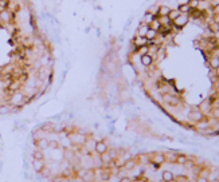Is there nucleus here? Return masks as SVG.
<instances>
[{"label":"nucleus","mask_w":219,"mask_h":182,"mask_svg":"<svg viewBox=\"0 0 219 182\" xmlns=\"http://www.w3.org/2000/svg\"><path fill=\"white\" fill-rule=\"evenodd\" d=\"M147 39H145V36H138V38L134 39V44L137 46V48L138 47H143V46H147Z\"/></svg>","instance_id":"nucleus-13"},{"label":"nucleus","mask_w":219,"mask_h":182,"mask_svg":"<svg viewBox=\"0 0 219 182\" xmlns=\"http://www.w3.org/2000/svg\"><path fill=\"white\" fill-rule=\"evenodd\" d=\"M187 22H188V16H187V14H183V15L180 14L179 18L173 20L175 26H176V27H179V28H181L183 26H186V24H187Z\"/></svg>","instance_id":"nucleus-3"},{"label":"nucleus","mask_w":219,"mask_h":182,"mask_svg":"<svg viewBox=\"0 0 219 182\" xmlns=\"http://www.w3.org/2000/svg\"><path fill=\"white\" fill-rule=\"evenodd\" d=\"M188 5L191 9H196L199 5V0H188Z\"/></svg>","instance_id":"nucleus-25"},{"label":"nucleus","mask_w":219,"mask_h":182,"mask_svg":"<svg viewBox=\"0 0 219 182\" xmlns=\"http://www.w3.org/2000/svg\"><path fill=\"white\" fill-rule=\"evenodd\" d=\"M149 30L148 27V24H141L140 27H138V35L140 36H145V34H147V31Z\"/></svg>","instance_id":"nucleus-20"},{"label":"nucleus","mask_w":219,"mask_h":182,"mask_svg":"<svg viewBox=\"0 0 219 182\" xmlns=\"http://www.w3.org/2000/svg\"><path fill=\"white\" fill-rule=\"evenodd\" d=\"M216 179H218V181H219V175H218V177H216Z\"/></svg>","instance_id":"nucleus-39"},{"label":"nucleus","mask_w":219,"mask_h":182,"mask_svg":"<svg viewBox=\"0 0 219 182\" xmlns=\"http://www.w3.org/2000/svg\"><path fill=\"white\" fill-rule=\"evenodd\" d=\"M94 175H96V173L93 169H87V170H83L81 173V179H82V182H93Z\"/></svg>","instance_id":"nucleus-1"},{"label":"nucleus","mask_w":219,"mask_h":182,"mask_svg":"<svg viewBox=\"0 0 219 182\" xmlns=\"http://www.w3.org/2000/svg\"><path fill=\"white\" fill-rule=\"evenodd\" d=\"M34 159H43V153L42 150H36L34 153Z\"/></svg>","instance_id":"nucleus-28"},{"label":"nucleus","mask_w":219,"mask_h":182,"mask_svg":"<svg viewBox=\"0 0 219 182\" xmlns=\"http://www.w3.org/2000/svg\"><path fill=\"white\" fill-rule=\"evenodd\" d=\"M165 161V155L163 154H156L155 157L152 158V163H153V166H155V169H159L160 167V165Z\"/></svg>","instance_id":"nucleus-5"},{"label":"nucleus","mask_w":219,"mask_h":182,"mask_svg":"<svg viewBox=\"0 0 219 182\" xmlns=\"http://www.w3.org/2000/svg\"><path fill=\"white\" fill-rule=\"evenodd\" d=\"M10 16H11V14H10V12H8V11H3V12H0V19H1V20H4V22H10V19H11Z\"/></svg>","instance_id":"nucleus-24"},{"label":"nucleus","mask_w":219,"mask_h":182,"mask_svg":"<svg viewBox=\"0 0 219 182\" xmlns=\"http://www.w3.org/2000/svg\"><path fill=\"white\" fill-rule=\"evenodd\" d=\"M191 118L195 122H200V120L203 119V112L202 111H195V112H192L191 114Z\"/></svg>","instance_id":"nucleus-15"},{"label":"nucleus","mask_w":219,"mask_h":182,"mask_svg":"<svg viewBox=\"0 0 219 182\" xmlns=\"http://www.w3.org/2000/svg\"><path fill=\"white\" fill-rule=\"evenodd\" d=\"M156 36H157V31L151 30V28H149L148 31H147V34H145V39H147V40H155Z\"/></svg>","instance_id":"nucleus-14"},{"label":"nucleus","mask_w":219,"mask_h":182,"mask_svg":"<svg viewBox=\"0 0 219 182\" xmlns=\"http://www.w3.org/2000/svg\"><path fill=\"white\" fill-rule=\"evenodd\" d=\"M177 11H179L180 14H181V12H183V14H187V12L191 11V8H190V5H188V4H181V5H179Z\"/></svg>","instance_id":"nucleus-23"},{"label":"nucleus","mask_w":219,"mask_h":182,"mask_svg":"<svg viewBox=\"0 0 219 182\" xmlns=\"http://www.w3.org/2000/svg\"><path fill=\"white\" fill-rule=\"evenodd\" d=\"M156 19V18H155V15H152V14H145V22H147V24H151L153 22V20Z\"/></svg>","instance_id":"nucleus-27"},{"label":"nucleus","mask_w":219,"mask_h":182,"mask_svg":"<svg viewBox=\"0 0 219 182\" xmlns=\"http://www.w3.org/2000/svg\"><path fill=\"white\" fill-rule=\"evenodd\" d=\"M134 167H136V161L133 158L126 159L125 162H124V169H125V170H133Z\"/></svg>","instance_id":"nucleus-11"},{"label":"nucleus","mask_w":219,"mask_h":182,"mask_svg":"<svg viewBox=\"0 0 219 182\" xmlns=\"http://www.w3.org/2000/svg\"><path fill=\"white\" fill-rule=\"evenodd\" d=\"M212 115H214V118H215V119H219V107H218V109H214V111H212Z\"/></svg>","instance_id":"nucleus-32"},{"label":"nucleus","mask_w":219,"mask_h":182,"mask_svg":"<svg viewBox=\"0 0 219 182\" xmlns=\"http://www.w3.org/2000/svg\"><path fill=\"white\" fill-rule=\"evenodd\" d=\"M161 179H163L164 182H173L175 181V175H173L172 171L164 170L163 171V174H161Z\"/></svg>","instance_id":"nucleus-9"},{"label":"nucleus","mask_w":219,"mask_h":182,"mask_svg":"<svg viewBox=\"0 0 219 182\" xmlns=\"http://www.w3.org/2000/svg\"><path fill=\"white\" fill-rule=\"evenodd\" d=\"M208 127H210V123H208V122H202V123L198 124V129H199V130H206V129H208Z\"/></svg>","instance_id":"nucleus-29"},{"label":"nucleus","mask_w":219,"mask_h":182,"mask_svg":"<svg viewBox=\"0 0 219 182\" xmlns=\"http://www.w3.org/2000/svg\"><path fill=\"white\" fill-rule=\"evenodd\" d=\"M24 102V95L20 93H15L14 97H12V103L14 105H18V103H23Z\"/></svg>","instance_id":"nucleus-12"},{"label":"nucleus","mask_w":219,"mask_h":182,"mask_svg":"<svg viewBox=\"0 0 219 182\" xmlns=\"http://www.w3.org/2000/svg\"><path fill=\"white\" fill-rule=\"evenodd\" d=\"M108 150H109V146H108V143H106L105 141H98L97 145H96V153L98 155H102V154H105V153H108Z\"/></svg>","instance_id":"nucleus-2"},{"label":"nucleus","mask_w":219,"mask_h":182,"mask_svg":"<svg viewBox=\"0 0 219 182\" xmlns=\"http://www.w3.org/2000/svg\"><path fill=\"white\" fill-rule=\"evenodd\" d=\"M120 182H132V179L129 177H121L120 178Z\"/></svg>","instance_id":"nucleus-34"},{"label":"nucleus","mask_w":219,"mask_h":182,"mask_svg":"<svg viewBox=\"0 0 219 182\" xmlns=\"http://www.w3.org/2000/svg\"><path fill=\"white\" fill-rule=\"evenodd\" d=\"M109 173H104V171H102V174H101V179L102 181H108V179H109Z\"/></svg>","instance_id":"nucleus-31"},{"label":"nucleus","mask_w":219,"mask_h":182,"mask_svg":"<svg viewBox=\"0 0 219 182\" xmlns=\"http://www.w3.org/2000/svg\"><path fill=\"white\" fill-rule=\"evenodd\" d=\"M163 27V26H161V23H160V20H157V19H155L152 22V23H151V30H155V31H159V30H160V28Z\"/></svg>","instance_id":"nucleus-17"},{"label":"nucleus","mask_w":219,"mask_h":182,"mask_svg":"<svg viewBox=\"0 0 219 182\" xmlns=\"http://www.w3.org/2000/svg\"><path fill=\"white\" fill-rule=\"evenodd\" d=\"M187 161H188V158L184 154H179L177 157H176V163H179V165H181V166H184Z\"/></svg>","instance_id":"nucleus-16"},{"label":"nucleus","mask_w":219,"mask_h":182,"mask_svg":"<svg viewBox=\"0 0 219 182\" xmlns=\"http://www.w3.org/2000/svg\"><path fill=\"white\" fill-rule=\"evenodd\" d=\"M36 146H38L39 150H44V149H47V147L50 146V142L46 138H40V139L36 141Z\"/></svg>","instance_id":"nucleus-10"},{"label":"nucleus","mask_w":219,"mask_h":182,"mask_svg":"<svg viewBox=\"0 0 219 182\" xmlns=\"http://www.w3.org/2000/svg\"><path fill=\"white\" fill-rule=\"evenodd\" d=\"M165 103H168L169 106H177L179 105V99L176 97H172V95H169V94H165L164 97H163Z\"/></svg>","instance_id":"nucleus-6"},{"label":"nucleus","mask_w":219,"mask_h":182,"mask_svg":"<svg viewBox=\"0 0 219 182\" xmlns=\"http://www.w3.org/2000/svg\"><path fill=\"white\" fill-rule=\"evenodd\" d=\"M140 60H141V64H143V66L148 67V66H151V64H152L153 58H152V55H151V54H145V55H141Z\"/></svg>","instance_id":"nucleus-8"},{"label":"nucleus","mask_w":219,"mask_h":182,"mask_svg":"<svg viewBox=\"0 0 219 182\" xmlns=\"http://www.w3.org/2000/svg\"><path fill=\"white\" fill-rule=\"evenodd\" d=\"M169 11H171V9H169L168 7H165V5H161L160 9H159V15H160V16H168Z\"/></svg>","instance_id":"nucleus-22"},{"label":"nucleus","mask_w":219,"mask_h":182,"mask_svg":"<svg viewBox=\"0 0 219 182\" xmlns=\"http://www.w3.org/2000/svg\"><path fill=\"white\" fill-rule=\"evenodd\" d=\"M108 155H109L112 159H116L118 157V151L117 150H113V149H109V150H108Z\"/></svg>","instance_id":"nucleus-26"},{"label":"nucleus","mask_w":219,"mask_h":182,"mask_svg":"<svg viewBox=\"0 0 219 182\" xmlns=\"http://www.w3.org/2000/svg\"><path fill=\"white\" fill-rule=\"evenodd\" d=\"M32 166H34V170H35L36 173H42L43 169L46 167L44 166L43 159H34V161H32Z\"/></svg>","instance_id":"nucleus-4"},{"label":"nucleus","mask_w":219,"mask_h":182,"mask_svg":"<svg viewBox=\"0 0 219 182\" xmlns=\"http://www.w3.org/2000/svg\"><path fill=\"white\" fill-rule=\"evenodd\" d=\"M215 11L219 14V4H218V5H216V7H215Z\"/></svg>","instance_id":"nucleus-35"},{"label":"nucleus","mask_w":219,"mask_h":182,"mask_svg":"<svg viewBox=\"0 0 219 182\" xmlns=\"http://www.w3.org/2000/svg\"><path fill=\"white\" fill-rule=\"evenodd\" d=\"M71 139V143L73 145H82L85 143V138L82 137V134H73V135H69Z\"/></svg>","instance_id":"nucleus-7"},{"label":"nucleus","mask_w":219,"mask_h":182,"mask_svg":"<svg viewBox=\"0 0 219 182\" xmlns=\"http://www.w3.org/2000/svg\"><path fill=\"white\" fill-rule=\"evenodd\" d=\"M211 182H219V181H218V179H216V178H215V179H212V181H211Z\"/></svg>","instance_id":"nucleus-38"},{"label":"nucleus","mask_w":219,"mask_h":182,"mask_svg":"<svg viewBox=\"0 0 219 182\" xmlns=\"http://www.w3.org/2000/svg\"><path fill=\"white\" fill-rule=\"evenodd\" d=\"M10 111V107L7 106H4V107H0V114H5V112Z\"/></svg>","instance_id":"nucleus-33"},{"label":"nucleus","mask_w":219,"mask_h":182,"mask_svg":"<svg viewBox=\"0 0 219 182\" xmlns=\"http://www.w3.org/2000/svg\"><path fill=\"white\" fill-rule=\"evenodd\" d=\"M61 182H70V181H69V179H62Z\"/></svg>","instance_id":"nucleus-36"},{"label":"nucleus","mask_w":219,"mask_h":182,"mask_svg":"<svg viewBox=\"0 0 219 182\" xmlns=\"http://www.w3.org/2000/svg\"><path fill=\"white\" fill-rule=\"evenodd\" d=\"M216 75H218V76H219V67H218V68H216Z\"/></svg>","instance_id":"nucleus-37"},{"label":"nucleus","mask_w":219,"mask_h":182,"mask_svg":"<svg viewBox=\"0 0 219 182\" xmlns=\"http://www.w3.org/2000/svg\"><path fill=\"white\" fill-rule=\"evenodd\" d=\"M196 182H210L207 179V177H203V175H199L198 177V179H196Z\"/></svg>","instance_id":"nucleus-30"},{"label":"nucleus","mask_w":219,"mask_h":182,"mask_svg":"<svg viewBox=\"0 0 219 182\" xmlns=\"http://www.w3.org/2000/svg\"><path fill=\"white\" fill-rule=\"evenodd\" d=\"M96 145H97V142H96V141H89V142H85V146L87 147V151H89V153H91L93 150H96Z\"/></svg>","instance_id":"nucleus-19"},{"label":"nucleus","mask_w":219,"mask_h":182,"mask_svg":"<svg viewBox=\"0 0 219 182\" xmlns=\"http://www.w3.org/2000/svg\"><path fill=\"white\" fill-rule=\"evenodd\" d=\"M210 66L212 67V68H218L219 67V56H214V58H211V60H210Z\"/></svg>","instance_id":"nucleus-21"},{"label":"nucleus","mask_w":219,"mask_h":182,"mask_svg":"<svg viewBox=\"0 0 219 182\" xmlns=\"http://www.w3.org/2000/svg\"><path fill=\"white\" fill-rule=\"evenodd\" d=\"M179 15H180V12L177 11V9H171V11H169V14H168V19L173 22L175 19H177V18H179Z\"/></svg>","instance_id":"nucleus-18"}]
</instances>
